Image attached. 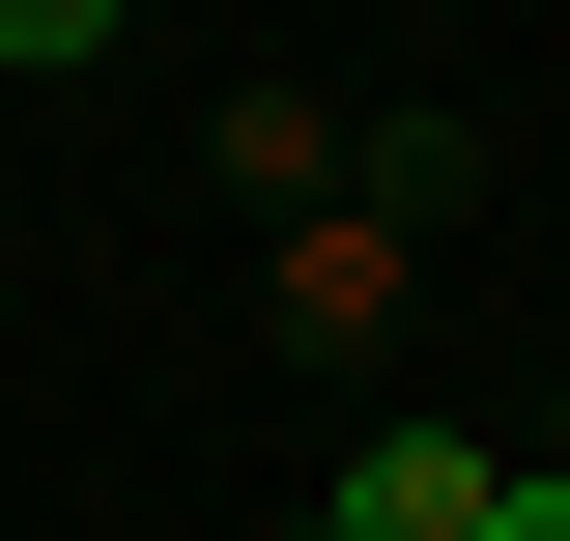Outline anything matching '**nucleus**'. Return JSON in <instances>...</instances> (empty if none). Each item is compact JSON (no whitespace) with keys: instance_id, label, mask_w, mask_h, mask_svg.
Here are the masks:
<instances>
[{"instance_id":"nucleus-1","label":"nucleus","mask_w":570,"mask_h":541,"mask_svg":"<svg viewBox=\"0 0 570 541\" xmlns=\"http://www.w3.org/2000/svg\"><path fill=\"white\" fill-rule=\"evenodd\" d=\"M314 541H513V456H428V427H400V456H343Z\"/></svg>"},{"instance_id":"nucleus-2","label":"nucleus","mask_w":570,"mask_h":541,"mask_svg":"<svg viewBox=\"0 0 570 541\" xmlns=\"http://www.w3.org/2000/svg\"><path fill=\"white\" fill-rule=\"evenodd\" d=\"M0 58H29V86H58V58H115V0H0Z\"/></svg>"},{"instance_id":"nucleus-3","label":"nucleus","mask_w":570,"mask_h":541,"mask_svg":"<svg viewBox=\"0 0 570 541\" xmlns=\"http://www.w3.org/2000/svg\"><path fill=\"white\" fill-rule=\"evenodd\" d=\"M513 541H570V456H513Z\"/></svg>"}]
</instances>
